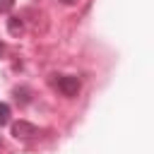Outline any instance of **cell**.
Returning <instances> with one entry per match:
<instances>
[{
	"label": "cell",
	"mask_w": 154,
	"mask_h": 154,
	"mask_svg": "<svg viewBox=\"0 0 154 154\" xmlns=\"http://www.w3.org/2000/svg\"><path fill=\"white\" fill-rule=\"evenodd\" d=\"M0 53H2V43H0Z\"/></svg>",
	"instance_id": "cell-8"
},
{
	"label": "cell",
	"mask_w": 154,
	"mask_h": 154,
	"mask_svg": "<svg viewBox=\"0 0 154 154\" xmlns=\"http://www.w3.org/2000/svg\"><path fill=\"white\" fill-rule=\"evenodd\" d=\"M63 5H75V2H79V0H60Z\"/></svg>",
	"instance_id": "cell-7"
},
{
	"label": "cell",
	"mask_w": 154,
	"mask_h": 154,
	"mask_svg": "<svg viewBox=\"0 0 154 154\" xmlns=\"http://www.w3.org/2000/svg\"><path fill=\"white\" fill-rule=\"evenodd\" d=\"M55 87H58V91H60L63 96H77V91H79V79L72 77V75H63V77L55 79Z\"/></svg>",
	"instance_id": "cell-1"
},
{
	"label": "cell",
	"mask_w": 154,
	"mask_h": 154,
	"mask_svg": "<svg viewBox=\"0 0 154 154\" xmlns=\"http://www.w3.org/2000/svg\"><path fill=\"white\" fill-rule=\"evenodd\" d=\"M14 5V0H0V12H10Z\"/></svg>",
	"instance_id": "cell-6"
},
{
	"label": "cell",
	"mask_w": 154,
	"mask_h": 154,
	"mask_svg": "<svg viewBox=\"0 0 154 154\" xmlns=\"http://www.w3.org/2000/svg\"><path fill=\"white\" fill-rule=\"evenodd\" d=\"M12 135L17 140H29V137L38 135V128L31 125V123H26V120H17V123H12Z\"/></svg>",
	"instance_id": "cell-2"
},
{
	"label": "cell",
	"mask_w": 154,
	"mask_h": 154,
	"mask_svg": "<svg viewBox=\"0 0 154 154\" xmlns=\"http://www.w3.org/2000/svg\"><path fill=\"white\" fill-rule=\"evenodd\" d=\"M10 123V106L7 103H0V125Z\"/></svg>",
	"instance_id": "cell-4"
},
{
	"label": "cell",
	"mask_w": 154,
	"mask_h": 154,
	"mask_svg": "<svg viewBox=\"0 0 154 154\" xmlns=\"http://www.w3.org/2000/svg\"><path fill=\"white\" fill-rule=\"evenodd\" d=\"M14 99H17V101H22V103H26V101H29L26 89H14Z\"/></svg>",
	"instance_id": "cell-5"
},
{
	"label": "cell",
	"mask_w": 154,
	"mask_h": 154,
	"mask_svg": "<svg viewBox=\"0 0 154 154\" xmlns=\"http://www.w3.org/2000/svg\"><path fill=\"white\" fill-rule=\"evenodd\" d=\"M7 29H10V34H14V36L22 34V29H24V26H22V19H19V17H10V19H7Z\"/></svg>",
	"instance_id": "cell-3"
}]
</instances>
